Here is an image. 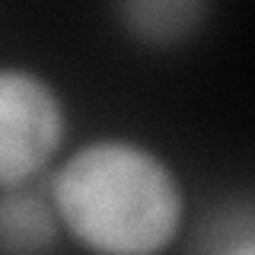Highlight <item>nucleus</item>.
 <instances>
[{
  "label": "nucleus",
  "instance_id": "obj_4",
  "mask_svg": "<svg viewBox=\"0 0 255 255\" xmlns=\"http://www.w3.org/2000/svg\"><path fill=\"white\" fill-rule=\"evenodd\" d=\"M61 236L48 191L35 185L0 191V255H51Z\"/></svg>",
  "mask_w": 255,
  "mask_h": 255
},
{
  "label": "nucleus",
  "instance_id": "obj_5",
  "mask_svg": "<svg viewBox=\"0 0 255 255\" xmlns=\"http://www.w3.org/2000/svg\"><path fill=\"white\" fill-rule=\"evenodd\" d=\"M252 230H255L252 220H246L239 227V233L230 236V239H220L211 255H255V233Z\"/></svg>",
  "mask_w": 255,
  "mask_h": 255
},
{
  "label": "nucleus",
  "instance_id": "obj_1",
  "mask_svg": "<svg viewBox=\"0 0 255 255\" xmlns=\"http://www.w3.org/2000/svg\"><path fill=\"white\" fill-rule=\"evenodd\" d=\"M48 198L86 255H166L185 233L188 191L156 147L99 134L67 150L51 169Z\"/></svg>",
  "mask_w": 255,
  "mask_h": 255
},
{
  "label": "nucleus",
  "instance_id": "obj_2",
  "mask_svg": "<svg viewBox=\"0 0 255 255\" xmlns=\"http://www.w3.org/2000/svg\"><path fill=\"white\" fill-rule=\"evenodd\" d=\"M67 125V102L51 77L26 64H0V191L32 185L54 169Z\"/></svg>",
  "mask_w": 255,
  "mask_h": 255
},
{
  "label": "nucleus",
  "instance_id": "obj_3",
  "mask_svg": "<svg viewBox=\"0 0 255 255\" xmlns=\"http://www.w3.org/2000/svg\"><path fill=\"white\" fill-rule=\"evenodd\" d=\"M112 13L134 45L172 51L207 29L214 6L207 0H125L112 6Z\"/></svg>",
  "mask_w": 255,
  "mask_h": 255
}]
</instances>
